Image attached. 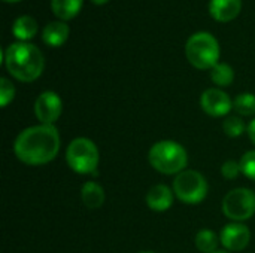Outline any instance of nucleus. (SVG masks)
<instances>
[{
	"instance_id": "obj_15",
	"label": "nucleus",
	"mask_w": 255,
	"mask_h": 253,
	"mask_svg": "<svg viewBox=\"0 0 255 253\" xmlns=\"http://www.w3.org/2000/svg\"><path fill=\"white\" fill-rule=\"evenodd\" d=\"M105 189L97 182H87L81 189V200L88 209H100L105 203Z\"/></svg>"
},
{
	"instance_id": "obj_20",
	"label": "nucleus",
	"mask_w": 255,
	"mask_h": 253,
	"mask_svg": "<svg viewBox=\"0 0 255 253\" xmlns=\"http://www.w3.org/2000/svg\"><path fill=\"white\" fill-rule=\"evenodd\" d=\"M223 130L229 137L235 139V137H241L248 130V127L239 116H229L223 122Z\"/></svg>"
},
{
	"instance_id": "obj_17",
	"label": "nucleus",
	"mask_w": 255,
	"mask_h": 253,
	"mask_svg": "<svg viewBox=\"0 0 255 253\" xmlns=\"http://www.w3.org/2000/svg\"><path fill=\"white\" fill-rule=\"evenodd\" d=\"M194 243H196V248L199 249V252L215 253L220 242H218V236L212 230L205 228V230H200L196 234Z\"/></svg>"
},
{
	"instance_id": "obj_27",
	"label": "nucleus",
	"mask_w": 255,
	"mask_h": 253,
	"mask_svg": "<svg viewBox=\"0 0 255 253\" xmlns=\"http://www.w3.org/2000/svg\"><path fill=\"white\" fill-rule=\"evenodd\" d=\"M215 253H232V252H227V251H217Z\"/></svg>"
},
{
	"instance_id": "obj_18",
	"label": "nucleus",
	"mask_w": 255,
	"mask_h": 253,
	"mask_svg": "<svg viewBox=\"0 0 255 253\" xmlns=\"http://www.w3.org/2000/svg\"><path fill=\"white\" fill-rule=\"evenodd\" d=\"M211 81L218 86H230L235 81V70L227 63H218L211 70Z\"/></svg>"
},
{
	"instance_id": "obj_3",
	"label": "nucleus",
	"mask_w": 255,
	"mask_h": 253,
	"mask_svg": "<svg viewBox=\"0 0 255 253\" xmlns=\"http://www.w3.org/2000/svg\"><path fill=\"white\" fill-rule=\"evenodd\" d=\"M148 161L151 167L161 174H179L187 169L188 154L185 148L175 140H160L151 146Z\"/></svg>"
},
{
	"instance_id": "obj_28",
	"label": "nucleus",
	"mask_w": 255,
	"mask_h": 253,
	"mask_svg": "<svg viewBox=\"0 0 255 253\" xmlns=\"http://www.w3.org/2000/svg\"><path fill=\"white\" fill-rule=\"evenodd\" d=\"M140 253H154V252H140Z\"/></svg>"
},
{
	"instance_id": "obj_4",
	"label": "nucleus",
	"mask_w": 255,
	"mask_h": 253,
	"mask_svg": "<svg viewBox=\"0 0 255 253\" xmlns=\"http://www.w3.org/2000/svg\"><path fill=\"white\" fill-rule=\"evenodd\" d=\"M220 43L208 31H199L188 37L185 55L188 63L199 70H212L220 60Z\"/></svg>"
},
{
	"instance_id": "obj_14",
	"label": "nucleus",
	"mask_w": 255,
	"mask_h": 253,
	"mask_svg": "<svg viewBox=\"0 0 255 253\" xmlns=\"http://www.w3.org/2000/svg\"><path fill=\"white\" fill-rule=\"evenodd\" d=\"M37 30L39 25L30 15H21L12 24V34L18 39V42H28L36 36Z\"/></svg>"
},
{
	"instance_id": "obj_12",
	"label": "nucleus",
	"mask_w": 255,
	"mask_h": 253,
	"mask_svg": "<svg viewBox=\"0 0 255 253\" xmlns=\"http://www.w3.org/2000/svg\"><path fill=\"white\" fill-rule=\"evenodd\" d=\"M173 191L167 185H155L152 186L146 197V206L154 212H166L173 204Z\"/></svg>"
},
{
	"instance_id": "obj_10",
	"label": "nucleus",
	"mask_w": 255,
	"mask_h": 253,
	"mask_svg": "<svg viewBox=\"0 0 255 253\" xmlns=\"http://www.w3.org/2000/svg\"><path fill=\"white\" fill-rule=\"evenodd\" d=\"M220 240L229 252H241L248 248L251 242V231L242 222H232L223 228Z\"/></svg>"
},
{
	"instance_id": "obj_6",
	"label": "nucleus",
	"mask_w": 255,
	"mask_h": 253,
	"mask_svg": "<svg viewBox=\"0 0 255 253\" xmlns=\"http://www.w3.org/2000/svg\"><path fill=\"white\" fill-rule=\"evenodd\" d=\"M209 186L205 176L196 170H184L173 180V192L176 198L185 204H199L208 195Z\"/></svg>"
},
{
	"instance_id": "obj_16",
	"label": "nucleus",
	"mask_w": 255,
	"mask_h": 253,
	"mask_svg": "<svg viewBox=\"0 0 255 253\" xmlns=\"http://www.w3.org/2000/svg\"><path fill=\"white\" fill-rule=\"evenodd\" d=\"M82 3L84 0H51V9L60 21L66 22L79 13Z\"/></svg>"
},
{
	"instance_id": "obj_9",
	"label": "nucleus",
	"mask_w": 255,
	"mask_h": 253,
	"mask_svg": "<svg viewBox=\"0 0 255 253\" xmlns=\"http://www.w3.org/2000/svg\"><path fill=\"white\" fill-rule=\"evenodd\" d=\"M200 107L209 116H226L233 109V101L227 92L220 88H209L200 95Z\"/></svg>"
},
{
	"instance_id": "obj_2",
	"label": "nucleus",
	"mask_w": 255,
	"mask_h": 253,
	"mask_svg": "<svg viewBox=\"0 0 255 253\" xmlns=\"http://www.w3.org/2000/svg\"><path fill=\"white\" fill-rule=\"evenodd\" d=\"M6 70L19 82H33L40 78L45 69L42 51L28 42L10 43L3 55Z\"/></svg>"
},
{
	"instance_id": "obj_25",
	"label": "nucleus",
	"mask_w": 255,
	"mask_h": 253,
	"mask_svg": "<svg viewBox=\"0 0 255 253\" xmlns=\"http://www.w3.org/2000/svg\"><path fill=\"white\" fill-rule=\"evenodd\" d=\"M109 0H91V3H94V4H99V6H102V4H106Z\"/></svg>"
},
{
	"instance_id": "obj_7",
	"label": "nucleus",
	"mask_w": 255,
	"mask_h": 253,
	"mask_svg": "<svg viewBox=\"0 0 255 253\" xmlns=\"http://www.w3.org/2000/svg\"><path fill=\"white\" fill-rule=\"evenodd\" d=\"M223 213L233 222L251 219L255 215V192L248 188L232 189L223 200Z\"/></svg>"
},
{
	"instance_id": "obj_13",
	"label": "nucleus",
	"mask_w": 255,
	"mask_h": 253,
	"mask_svg": "<svg viewBox=\"0 0 255 253\" xmlns=\"http://www.w3.org/2000/svg\"><path fill=\"white\" fill-rule=\"evenodd\" d=\"M70 34V28L64 21H52L49 24H46L43 27L42 31V40L45 42V45L52 46V48H58L61 45H64L69 39Z\"/></svg>"
},
{
	"instance_id": "obj_8",
	"label": "nucleus",
	"mask_w": 255,
	"mask_h": 253,
	"mask_svg": "<svg viewBox=\"0 0 255 253\" xmlns=\"http://www.w3.org/2000/svg\"><path fill=\"white\" fill-rule=\"evenodd\" d=\"M61 112L63 101L54 91H43L34 101V115L40 124L54 125V122L61 116Z\"/></svg>"
},
{
	"instance_id": "obj_21",
	"label": "nucleus",
	"mask_w": 255,
	"mask_h": 253,
	"mask_svg": "<svg viewBox=\"0 0 255 253\" xmlns=\"http://www.w3.org/2000/svg\"><path fill=\"white\" fill-rule=\"evenodd\" d=\"M15 97V86L7 78L0 79V104L1 107H6Z\"/></svg>"
},
{
	"instance_id": "obj_5",
	"label": "nucleus",
	"mask_w": 255,
	"mask_h": 253,
	"mask_svg": "<svg viewBox=\"0 0 255 253\" xmlns=\"http://www.w3.org/2000/svg\"><path fill=\"white\" fill-rule=\"evenodd\" d=\"M99 149L96 143L87 137L72 140L66 149V161L78 174H93L99 166Z\"/></svg>"
},
{
	"instance_id": "obj_22",
	"label": "nucleus",
	"mask_w": 255,
	"mask_h": 253,
	"mask_svg": "<svg viewBox=\"0 0 255 253\" xmlns=\"http://www.w3.org/2000/svg\"><path fill=\"white\" fill-rule=\"evenodd\" d=\"M241 170L248 179L255 180V151H248L241 158Z\"/></svg>"
},
{
	"instance_id": "obj_26",
	"label": "nucleus",
	"mask_w": 255,
	"mask_h": 253,
	"mask_svg": "<svg viewBox=\"0 0 255 253\" xmlns=\"http://www.w3.org/2000/svg\"><path fill=\"white\" fill-rule=\"evenodd\" d=\"M4 3H18V1H21V0H3Z\"/></svg>"
},
{
	"instance_id": "obj_23",
	"label": "nucleus",
	"mask_w": 255,
	"mask_h": 253,
	"mask_svg": "<svg viewBox=\"0 0 255 253\" xmlns=\"http://www.w3.org/2000/svg\"><path fill=\"white\" fill-rule=\"evenodd\" d=\"M239 173H242L241 170V163H236L233 160H229L223 164L221 167V174L224 179H229V180H233L239 176Z\"/></svg>"
},
{
	"instance_id": "obj_19",
	"label": "nucleus",
	"mask_w": 255,
	"mask_h": 253,
	"mask_svg": "<svg viewBox=\"0 0 255 253\" xmlns=\"http://www.w3.org/2000/svg\"><path fill=\"white\" fill-rule=\"evenodd\" d=\"M233 109L241 116H254L255 115V95L251 92L239 94L233 100Z\"/></svg>"
},
{
	"instance_id": "obj_11",
	"label": "nucleus",
	"mask_w": 255,
	"mask_h": 253,
	"mask_svg": "<svg viewBox=\"0 0 255 253\" xmlns=\"http://www.w3.org/2000/svg\"><path fill=\"white\" fill-rule=\"evenodd\" d=\"M242 0H211L209 13L218 22H230L239 16Z\"/></svg>"
},
{
	"instance_id": "obj_1",
	"label": "nucleus",
	"mask_w": 255,
	"mask_h": 253,
	"mask_svg": "<svg viewBox=\"0 0 255 253\" xmlns=\"http://www.w3.org/2000/svg\"><path fill=\"white\" fill-rule=\"evenodd\" d=\"M61 145L60 133L54 125H33L22 130L13 143L16 158L27 166H45L55 160Z\"/></svg>"
},
{
	"instance_id": "obj_24",
	"label": "nucleus",
	"mask_w": 255,
	"mask_h": 253,
	"mask_svg": "<svg viewBox=\"0 0 255 253\" xmlns=\"http://www.w3.org/2000/svg\"><path fill=\"white\" fill-rule=\"evenodd\" d=\"M247 133H248V136H250V139H251V142L255 145V118L250 122V125H248V130H247Z\"/></svg>"
}]
</instances>
